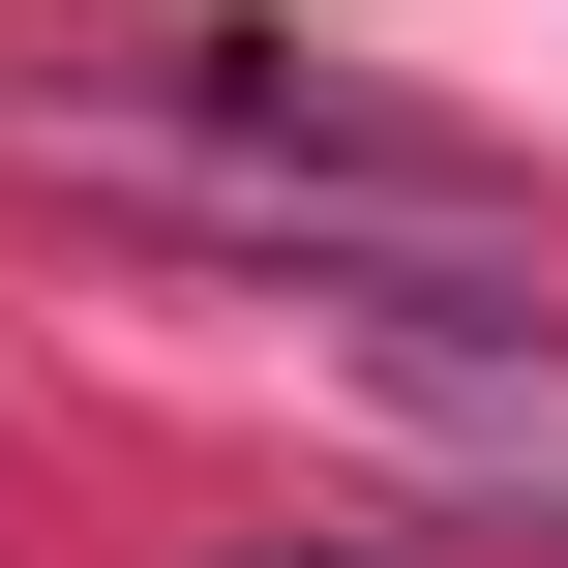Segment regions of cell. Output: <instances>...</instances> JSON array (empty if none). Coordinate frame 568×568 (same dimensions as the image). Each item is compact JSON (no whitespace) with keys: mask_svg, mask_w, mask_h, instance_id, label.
Masks as SVG:
<instances>
[{"mask_svg":"<svg viewBox=\"0 0 568 568\" xmlns=\"http://www.w3.org/2000/svg\"><path fill=\"white\" fill-rule=\"evenodd\" d=\"M240 568H329V539H240Z\"/></svg>","mask_w":568,"mask_h":568,"instance_id":"2","label":"cell"},{"mask_svg":"<svg viewBox=\"0 0 568 568\" xmlns=\"http://www.w3.org/2000/svg\"><path fill=\"white\" fill-rule=\"evenodd\" d=\"M30 180H90V210H150V240H210V270H300V300H539V180L509 150H449V120H389V90H329V60H270V30H150V60H60L30 90Z\"/></svg>","mask_w":568,"mask_h":568,"instance_id":"1","label":"cell"}]
</instances>
